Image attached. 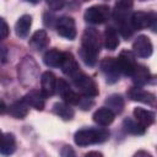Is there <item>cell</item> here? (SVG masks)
<instances>
[{
    "label": "cell",
    "instance_id": "1",
    "mask_svg": "<svg viewBox=\"0 0 157 157\" xmlns=\"http://www.w3.org/2000/svg\"><path fill=\"white\" fill-rule=\"evenodd\" d=\"M101 45L99 32L93 27L86 28L81 38V48L78 52V55L86 66L93 67L96 65L98 54L101 52Z\"/></svg>",
    "mask_w": 157,
    "mask_h": 157
},
{
    "label": "cell",
    "instance_id": "2",
    "mask_svg": "<svg viewBox=\"0 0 157 157\" xmlns=\"http://www.w3.org/2000/svg\"><path fill=\"white\" fill-rule=\"evenodd\" d=\"M132 5H134L132 0H118L115 2L114 11H113V18L118 25V29L120 34L126 39L130 38L135 31L130 22Z\"/></svg>",
    "mask_w": 157,
    "mask_h": 157
},
{
    "label": "cell",
    "instance_id": "3",
    "mask_svg": "<svg viewBox=\"0 0 157 157\" xmlns=\"http://www.w3.org/2000/svg\"><path fill=\"white\" fill-rule=\"evenodd\" d=\"M109 139V131L104 128H87L77 130L74 135V141L80 147H86L94 144H102Z\"/></svg>",
    "mask_w": 157,
    "mask_h": 157
},
{
    "label": "cell",
    "instance_id": "4",
    "mask_svg": "<svg viewBox=\"0 0 157 157\" xmlns=\"http://www.w3.org/2000/svg\"><path fill=\"white\" fill-rule=\"evenodd\" d=\"M18 81L25 87H32L38 81L39 66L32 56H25L17 67Z\"/></svg>",
    "mask_w": 157,
    "mask_h": 157
},
{
    "label": "cell",
    "instance_id": "5",
    "mask_svg": "<svg viewBox=\"0 0 157 157\" xmlns=\"http://www.w3.org/2000/svg\"><path fill=\"white\" fill-rule=\"evenodd\" d=\"M74 86L78 90V92L85 96V97H96L98 96L99 91H98V85L96 83V81L90 77L88 75H86L83 71H78L76 75H74L71 77Z\"/></svg>",
    "mask_w": 157,
    "mask_h": 157
},
{
    "label": "cell",
    "instance_id": "6",
    "mask_svg": "<svg viewBox=\"0 0 157 157\" xmlns=\"http://www.w3.org/2000/svg\"><path fill=\"white\" fill-rule=\"evenodd\" d=\"M110 9L107 5H93L86 9L83 13V18L86 22L92 25H102L109 20Z\"/></svg>",
    "mask_w": 157,
    "mask_h": 157
},
{
    "label": "cell",
    "instance_id": "7",
    "mask_svg": "<svg viewBox=\"0 0 157 157\" xmlns=\"http://www.w3.org/2000/svg\"><path fill=\"white\" fill-rule=\"evenodd\" d=\"M156 13L155 12H145V11H137L131 13L130 22L134 29H144L147 27H151L152 31L156 28Z\"/></svg>",
    "mask_w": 157,
    "mask_h": 157
},
{
    "label": "cell",
    "instance_id": "8",
    "mask_svg": "<svg viewBox=\"0 0 157 157\" xmlns=\"http://www.w3.org/2000/svg\"><path fill=\"white\" fill-rule=\"evenodd\" d=\"M99 67H101V71L103 72V75L105 77L107 83L113 85V83L119 81L120 71H119V67H118V64H117V59H114V58H104L101 61Z\"/></svg>",
    "mask_w": 157,
    "mask_h": 157
},
{
    "label": "cell",
    "instance_id": "9",
    "mask_svg": "<svg viewBox=\"0 0 157 157\" xmlns=\"http://www.w3.org/2000/svg\"><path fill=\"white\" fill-rule=\"evenodd\" d=\"M56 32L60 37L72 40L76 38L75 20L70 16H61L56 20Z\"/></svg>",
    "mask_w": 157,
    "mask_h": 157
},
{
    "label": "cell",
    "instance_id": "10",
    "mask_svg": "<svg viewBox=\"0 0 157 157\" xmlns=\"http://www.w3.org/2000/svg\"><path fill=\"white\" fill-rule=\"evenodd\" d=\"M152 52H153V45H152L151 39L147 36L141 34L134 40V43H132V53L136 56L147 59V58H150L152 55Z\"/></svg>",
    "mask_w": 157,
    "mask_h": 157
},
{
    "label": "cell",
    "instance_id": "11",
    "mask_svg": "<svg viewBox=\"0 0 157 157\" xmlns=\"http://www.w3.org/2000/svg\"><path fill=\"white\" fill-rule=\"evenodd\" d=\"M117 64L119 67L120 74L130 76L134 67L136 66V60H135V54L128 49H124L120 52L119 56L117 58Z\"/></svg>",
    "mask_w": 157,
    "mask_h": 157
},
{
    "label": "cell",
    "instance_id": "12",
    "mask_svg": "<svg viewBox=\"0 0 157 157\" xmlns=\"http://www.w3.org/2000/svg\"><path fill=\"white\" fill-rule=\"evenodd\" d=\"M56 91L60 94V97L64 99V102L67 104H77L80 102L81 97L78 96V93L72 91L70 85L64 78L56 80Z\"/></svg>",
    "mask_w": 157,
    "mask_h": 157
},
{
    "label": "cell",
    "instance_id": "13",
    "mask_svg": "<svg viewBox=\"0 0 157 157\" xmlns=\"http://www.w3.org/2000/svg\"><path fill=\"white\" fill-rule=\"evenodd\" d=\"M128 97H129V99L135 101V102H141V103H145V104H148L152 107L156 105V96L148 91L142 90L141 87H137V86L129 88Z\"/></svg>",
    "mask_w": 157,
    "mask_h": 157
},
{
    "label": "cell",
    "instance_id": "14",
    "mask_svg": "<svg viewBox=\"0 0 157 157\" xmlns=\"http://www.w3.org/2000/svg\"><path fill=\"white\" fill-rule=\"evenodd\" d=\"M40 91L47 97H52L56 91V77L53 72L45 71L40 76Z\"/></svg>",
    "mask_w": 157,
    "mask_h": 157
},
{
    "label": "cell",
    "instance_id": "15",
    "mask_svg": "<svg viewBox=\"0 0 157 157\" xmlns=\"http://www.w3.org/2000/svg\"><path fill=\"white\" fill-rule=\"evenodd\" d=\"M60 67H61V71L65 75H67L70 78L81 70L80 66H78V63L76 61L74 55L71 53H69V52H64L63 60L60 63Z\"/></svg>",
    "mask_w": 157,
    "mask_h": 157
},
{
    "label": "cell",
    "instance_id": "16",
    "mask_svg": "<svg viewBox=\"0 0 157 157\" xmlns=\"http://www.w3.org/2000/svg\"><path fill=\"white\" fill-rule=\"evenodd\" d=\"M28 107H32L37 110H43L45 105V96L42 93V91L38 90H31L27 92L22 98Z\"/></svg>",
    "mask_w": 157,
    "mask_h": 157
},
{
    "label": "cell",
    "instance_id": "17",
    "mask_svg": "<svg viewBox=\"0 0 157 157\" xmlns=\"http://www.w3.org/2000/svg\"><path fill=\"white\" fill-rule=\"evenodd\" d=\"M31 49L36 50V52H40V50H44L47 49V47L49 45V37H48V33L44 31V29H38L36 31L32 37L29 38V42H28Z\"/></svg>",
    "mask_w": 157,
    "mask_h": 157
},
{
    "label": "cell",
    "instance_id": "18",
    "mask_svg": "<svg viewBox=\"0 0 157 157\" xmlns=\"http://www.w3.org/2000/svg\"><path fill=\"white\" fill-rule=\"evenodd\" d=\"M130 76L132 78L134 85L137 86V87L145 86L151 80V72H150V70L145 65H140V64H136V66L134 67V70H132V72H131Z\"/></svg>",
    "mask_w": 157,
    "mask_h": 157
},
{
    "label": "cell",
    "instance_id": "19",
    "mask_svg": "<svg viewBox=\"0 0 157 157\" xmlns=\"http://www.w3.org/2000/svg\"><path fill=\"white\" fill-rule=\"evenodd\" d=\"M134 117H135V120L145 129L151 126L156 119V115L153 112L145 109V108H141V107H137L134 109Z\"/></svg>",
    "mask_w": 157,
    "mask_h": 157
},
{
    "label": "cell",
    "instance_id": "20",
    "mask_svg": "<svg viewBox=\"0 0 157 157\" xmlns=\"http://www.w3.org/2000/svg\"><path fill=\"white\" fill-rule=\"evenodd\" d=\"M31 26H32V16L31 15H22L16 25H15V32H16V36L21 39H26L29 34V29H31Z\"/></svg>",
    "mask_w": 157,
    "mask_h": 157
},
{
    "label": "cell",
    "instance_id": "21",
    "mask_svg": "<svg viewBox=\"0 0 157 157\" xmlns=\"http://www.w3.org/2000/svg\"><path fill=\"white\" fill-rule=\"evenodd\" d=\"M93 121L101 126H108L110 125L113 121H114V118H115V114L108 109L107 107H103V108H99L97 109L94 113H93Z\"/></svg>",
    "mask_w": 157,
    "mask_h": 157
},
{
    "label": "cell",
    "instance_id": "22",
    "mask_svg": "<svg viewBox=\"0 0 157 157\" xmlns=\"http://www.w3.org/2000/svg\"><path fill=\"white\" fill-rule=\"evenodd\" d=\"M16 150V139L13 134H2L0 137V153L1 155H12Z\"/></svg>",
    "mask_w": 157,
    "mask_h": 157
},
{
    "label": "cell",
    "instance_id": "23",
    "mask_svg": "<svg viewBox=\"0 0 157 157\" xmlns=\"http://www.w3.org/2000/svg\"><path fill=\"white\" fill-rule=\"evenodd\" d=\"M105 105L108 109H110L114 114H120L123 110H124V105H125V102H124V98L118 94V93H114V94H110L105 99Z\"/></svg>",
    "mask_w": 157,
    "mask_h": 157
},
{
    "label": "cell",
    "instance_id": "24",
    "mask_svg": "<svg viewBox=\"0 0 157 157\" xmlns=\"http://www.w3.org/2000/svg\"><path fill=\"white\" fill-rule=\"evenodd\" d=\"M7 112H9V114L11 117H13L16 119H23L28 114V105L23 99H21V101L13 102L7 108Z\"/></svg>",
    "mask_w": 157,
    "mask_h": 157
},
{
    "label": "cell",
    "instance_id": "25",
    "mask_svg": "<svg viewBox=\"0 0 157 157\" xmlns=\"http://www.w3.org/2000/svg\"><path fill=\"white\" fill-rule=\"evenodd\" d=\"M119 45V37L115 28L112 26L107 27L104 31V47L108 50H115Z\"/></svg>",
    "mask_w": 157,
    "mask_h": 157
},
{
    "label": "cell",
    "instance_id": "26",
    "mask_svg": "<svg viewBox=\"0 0 157 157\" xmlns=\"http://www.w3.org/2000/svg\"><path fill=\"white\" fill-rule=\"evenodd\" d=\"M53 112L61 118L63 120H71L75 115L74 109L67 104V103H63V102H56L53 104Z\"/></svg>",
    "mask_w": 157,
    "mask_h": 157
},
{
    "label": "cell",
    "instance_id": "27",
    "mask_svg": "<svg viewBox=\"0 0 157 157\" xmlns=\"http://www.w3.org/2000/svg\"><path fill=\"white\" fill-rule=\"evenodd\" d=\"M63 55H64V52H60L58 49H50L44 54L43 61L49 67H58V66H60Z\"/></svg>",
    "mask_w": 157,
    "mask_h": 157
},
{
    "label": "cell",
    "instance_id": "28",
    "mask_svg": "<svg viewBox=\"0 0 157 157\" xmlns=\"http://www.w3.org/2000/svg\"><path fill=\"white\" fill-rule=\"evenodd\" d=\"M123 129L125 130V132L131 134V135H144L145 134V130H146L136 120H132L130 118L124 119V121H123Z\"/></svg>",
    "mask_w": 157,
    "mask_h": 157
},
{
    "label": "cell",
    "instance_id": "29",
    "mask_svg": "<svg viewBox=\"0 0 157 157\" xmlns=\"http://www.w3.org/2000/svg\"><path fill=\"white\" fill-rule=\"evenodd\" d=\"M10 34V28L9 25L6 23V21L4 18L0 17V40H4L9 37Z\"/></svg>",
    "mask_w": 157,
    "mask_h": 157
},
{
    "label": "cell",
    "instance_id": "30",
    "mask_svg": "<svg viewBox=\"0 0 157 157\" xmlns=\"http://www.w3.org/2000/svg\"><path fill=\"white\" fill-rule=\"evenodd\" d=\"M65 1L66 0H45L48 7L53 11H58V10H61L65 5Z\"/></svg>",
    "mask_w": 157,
    "mask_h": 157
},
{
    "label": "cell",
    "instance_id": "31",
    "mask_svg": "<svg viewBox=\"0 0 157 157\" xmlns=\"http://www.w3.org/2000/svg\"><path fill=\"white\" fill-rule=\"evenodd\" d=\"M77 105H80V108L82 110H88L93 105V101L91 99V97H85L83 96V97L80 98V102L77 103Z\"/></svg>",
    "mask_w": 157,
    "mask_h": 157
},
{
    "label": "cell",
    "instance_id": "32",
    "mask_svg": "<svg viewBox=\"0 0 157 157\" xmlns=\"http://www.w3.org/2000/svg\"><path fill=\"white\" fill-rule=\"evenodd\" d=\"M60 155L63 157H67V156H75V152H74V150L70 146H64L61 152H60Z\"/></svg>",
    "mask_w": 157,
    "mask_h": 157
},
{
    "label": "cell",
    "instance_id": "33",
    "mask_svg": "<svg viewBox=\"0 0 157 157\" xmlns=\"http://www.w3.org/2000/svg\"><path fill=\"white\" fill-rule=\"evenodd\" d=\"M6 110H7V107H6V104L0 99V114H4V113H6Z\"/></svg>",
    "mask_w": 157,
    "mask_h": 157
},
{
    "label": "cell",
    "instance_id": "34",
    "mask_svg": "<svg viewBox=\"0 0 157 157\" xmlns=\"http://www.w3.org/2000/svg\"><path fill=\"white\" fill-rule=\"evenodd\" d=\"M141 155H144V156H147V157H151V153H148V152H145V151H139V152H136V153H135V156H141Z\"/></svg>",
    "mask_w": 157,
    "mask_h": 157
},
{
    "label": "cell",
    "instance_id": "35",
    "mask_svg": "<svg viewBox=\"0 0 157 157\" xmlns=\"http://www.w3.org/2000/svg\"><path fill=\"white\" fill-rule=\"evenodd\" d=\"M86 156H102L101 152H97V151H92V152H88Z\"/></svg>",
    "mask_w": 157,
    "mask_h": 157
},
{
    "label": "cell",
    "instance_id": "36",
    "mask_svg": "<svg viewBox=\"0 0 157 157\" xmlns=\"http://www.w3.org/2000/svg\"><path fill=\"white\" fill-rule=\"evenodd\" d=\"M28 2H32V4H37V2H39V0H27Z\"/></svg>",
    "mask_w": 157,
    "mask_h": 157
},
{
    "label": "cell",
    "instance_id": "37",
    "mask_svg": "<svg viewBox=\"0 0 157 157\" xmlns=\"http://www.w3.org/2000/svg\"><path fill=\"white\" fill-rule=\"evenodd\" d=\"M1 136H2V132H1V131H0V137H1Z\"/></svg>",
    "mask_w": 157,
    "mask_h": 157
},
{
    "label": "cell",
    "instance_id": "38",
    "mask_svg": "<svg viewBox=\"0 0 157 157\" xmlns=\"http://www.w3.org/2000/svg\"><path fill=\"white\" fill-rule=\"evenodd\" d=\"M141 1H145V0H141Z\"/></svg>",
    "mask_w": 157,
    "mask_h": 157
}]
</instances>
